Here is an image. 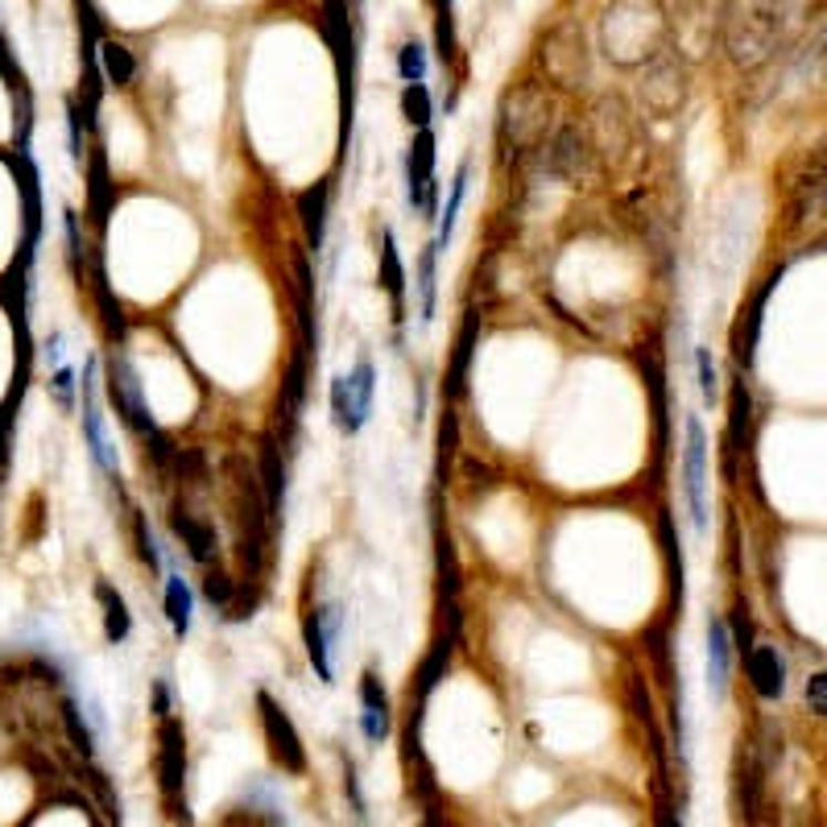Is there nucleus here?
<instances>
[{"mask_svg": "<svg viewBox=\"0 0 827 827\" xmlns=\"http://www.w3.org/2000/svg\"><path fill=\"white\" fill-rule=\"evenodd\" d=\"M798 13L803 0H736L724 25V46L741 66L765 63L795 30Z\"/></svg>", "mask_w": 827, "mask_h": 827, "instance_id": "1", "label": "nucleus"}, {"mask_svg": "<svg viewBox=\"0 0 827 827\" xmlns=\"http://www.w3.org/2000/svg\"><path fill=\"white\" fill-rule=\"evenodd\" d=\"M662 33H666V21L654 0H617L604 13L600 42L617 66H638L662 46Z\"/></svg>", "mask_w": 827, "mask_h": 827, "instance_id": "2", "label": "nucleus"}, {"mask_svg": "<svg viewBox=\"0 0 827 827\" xmlns=\"http://www.w3.org/2000/svg\"><path fill=\"white\" fill-rule=\"evenodd\" d=\"M683 497L691 509V526L703 534L707 530V435L695 414L688 418V447H683Z\"/></svg>", "mask_w": 827, "mask_h": 827, "instance_id": "3", "label": "nucleus"}, {"mask_svg": "<svg viewBox=\"0 0 827 827\" xmlns=\"http://www.w3.org/2000/svg\"><path fill=\"white\" fill-rule=\"evenodd\" d=\"M435 133L431 128H418V137L410 145L406 157V195L414 211H426L435 216Z\"/></svg>", "mask_w": 827, "mask_h": 827, "instance_id": "4", "label": "nucleus"}, {"mask_svg": "<svg viewBox=\"0 0 827 827\" xmlns=\"http://www.w3.org/2000/svg\"><path fill=\"white\" fill-rule=\"evenodd\" d=\"M257 703H261V724H266V741H269L273 762H278L281 769H290V774H302V769H307V753H302V741H298L294 724L286 716V707H278L266 691L257 695Z\"/></svg>", "mask_w": 827, "mask_h": 827, "instance_id": "5", "label": "nucleus"}, {"mask_svg": "<svg viewBox=\"0 0 827 827\" xmlns=\"http://www.w3.org/2000/svg\"><path fill=\"white\" fill-rule=\"evenodd\" d=\"M108 393H112V406L121 410L141 435H157L154 418H149V406H145V393H141V376L137 369L128 364L125 356L112 360V381H108Z\"/></svg>", "mask_w": 827, "mask_h": 827, "instance_id": "6", "label": "nucleus"}, {"mask_svg": "<svg viewBox=\"0 0 827 827\" xmlns=\"http://www.w3.org/2000/svg\"><path fill=\"white\" fill-rule=\"evenodd\" d=\"M100 360H87L83 369V435H87V447H92V459L104 472H116V452H112L108 435H104V414H100Z\"/></svg>", "mask_w": 827, "mask_h": 827, "instance_id": "7", "label": "nucleus"}, {"mask_svg": "<svg viewBox=\"0 0 827 827\" xmlns=\"http://www.w3.org/2000/svg\"><path fill=\"white\" fill-rule=\"evenodd\" d=\"M157 774H162L166 798L183 795V782H187V736H183V724L170 716L162 720V757H157Z\"/></svg>", "mask_w": 827, "mask_h": 827, "instance_id": "8", "label": "nucleus"}, {"mask_svg": "<svg viewBox=\"0 0 827 827\" xmlns=\"http://www.w3.org/2000/svg\"><path fill=\"white\" fill-rule=\"evenodd\" d=\"M745 666H750V679H753V691L762 700H778L786 691V662L774 645H753L745 654Z\"/></svg>", "mask_w": 827, "mask_h": 827, "instance_id": "9", "label": "nucleus"}, {"mask_svg": "<svg viewBox=\"0 0 827 827\" xmlns=\"http://www.w3.org/2000/svg\"><path fill=\"white\" fill-rule=\"evenodd\" d=\"M728 624L712 617L707 621V688L716 700H724V688H728Z\"/></svg>", "mask_w": 827, "mask_h": 827, "instance_id": "10", "label": "nucleus"}, {"mask_svg": "<svg viewBox=\"0 0 827 827\" xmlns=\"http://www.w3.org/2000/svg\"><path fill=\"white\" fill-rule=\"evenodd\" d=\"M166 621L178 638H187L190 621H195V596H190L187 579L178 571H166Z\"/></svg>", "mask_w": 827, "mask_h": 827, "instance_id": "11", "label": "nucleus"}, {"mask_svg": "<svg viewBox=\"0 0 827 827\" xmlns=\"http://www.w3.org/2000/svg\"><path fill=\"white\" fill-rule=\"evenodd\" d=\"M348 385H352V431H360L369 422V414H373V390H376L373 360H360L356 373L348 376Z\"/></svg>", "mask_w": 827, "mask_h": 827, "instance_id": "12", "label": "nucleus"}, {"mask_svg": "<svg viewBox=\"0 0 827 827\" xmlns=\"http://www.w3.org/2000/svg\"><path fill=\"white\" fill-rule=\"evenodd\" d=\"M302 228H307V245L314 252L323 249V232H328V183L302 195Z\"/></svg>", "mask_w": 827, "mask_h": 827, "instance_id": "13", "label": "nucleus"}, {"mask_svg": "<svg viewBox=\"0 0 827 827\" xmlns=\"http://www.w3.org/2000/svg\"><path fill=\"white\" fill-rule=\"evenodd\" d=\"M95 596H100V604H104V633H108V641H125L128 629H133L125 596L116 592L112 583H95Z\"/></svg>", "mask_w": 827, "mask_h": 827, "instance_id": "14", "label": "nucleus"}, {"mask_svg": "<svg viewBox=\"0 0 827 827\" xmlns=\"http://www.w3.org/2000/svg\"><path fill=\"white\" fill-rule=\"evenodd\" d=\"M468 174H472V166L464 162V166H459V174H455V183H452V199H447V207H443V219H438L435 252H443L447 245H452L455 219H459V207H464V195H468Z\"/></svg>", "mask_w": 827, "mask_h": 827, "instance_id": "15", "label": "nucleus"}, {"mask_svg": "<svg viewBox=\"0 0 827 827\" xmlns=\"http://www.w3.org/2000/svg\"><path fill=\"white\" fill-rule=\"evenodd\" d=\"M381 286H385L393 302L402 307V294H406V273H402V257H397L393 232L381 236Z\"/></svg>", "mask_w": 827, "mask_h": 827, "instance_id": "16", "label": "nucleus"}, {"mask_svg": "<svg viewBox=\"0 0 827 827\" xmlns=\"http://www.w3.org/2000/svg\"><path fill=\"white\" fill-rule=\"evenodd\" d=\"M307 654H311V666L319 671V679L331 683L335 679V671H331V641L323 633V624H319V612L307 617Z\"/></svg>", "mask_w": 827, "mask_h": 827, "instance_id": "17", "label": "nucleus"}, {"mask_svg": "<svg viewBox=\"0 0 827 827\" xmlns=\"http://www.w3.org/2000/svg\"><path fill=\"white\" fill-rule=\"evenodd\" d=\"M174 530H178V538L187 542L190 559L204 562L207 555H211V547H216V534H211V526H204V521H195V517H174Z\"/></svg>", "mask_w": 827, "mask_h": 827, "instance_id": "18", "label": "nucleus"}, {"mask_svg": "<svg viewBox=\"0 0 827 827\" xmlns=\"http://www.w3.org/2000/svg\"><path fill=\"white\" fill-rule=\"evenodd\" d=\"M100 63H104V75H108L116 87L133 83V75H137V63H133V54H128L125 46H116V42H104V46H100Z\"/></svg>", "mask_w": 827, "mask_h": 827, "instance_id": "19", "label": "nucleus"}, {"mask_svg": "<svg viewBox=\"0 0 827 827\" xmlns=\"http://www.w3.org/2000/svg\"><path fill=\"white\" fill-rule=\"evenodd\" d=\"M402 112H406V121L414 128H431V92H426V83H406V92H402Z\"/></svg>", "mask_w": 827, "mask_h": 827, "instance_id": "20", "label": "nucleus"}, {"mask_svg": "<svg viewBox=\"0 0 827 827\" xmlns=\"http://www.w3.org/2000/svg\"><path fill=\"white\" fill-rule=\"evenodd\" d=\"M435 245L422 252L418 261V298H422V323H431L435 319Z\"/></svg>", "mask_w": 827, "mask_h": 827, "instance_id": "21", "label": "nucleus"}, {"mask_svg": "<svg viewBox=\"0 0 827 827\" xmlns=\"http://www.w3.org/2000/svg\"><path fill=\"white\" fill-rule=\"evenodd\" d=\"M331 414H335V426H340L344 435H356V431H352V385H348V376H335V381H331Z\"/></svg>", "mask_w": 827, "mask_h": 827, "instance_id": "22", "label": "nucleus"}, {"mask_svg": "<svg viewBox=\"0 0 827 827\" xmlns=\"http://www.w3.org/2000/svg\"><path fill=\"white\" fill-rule=\"evenodd\" d=\"M435 13H438V59L452 63L455 59V13H452V0H435Z\"/></svg>", "mask_w": 827, "mask_h": 827, "instance_id": "23", "label": "nucleus"}, {"mask_svg": "<svg viewBox=\"0 0 827 827\" xmlns=\"http://www.w3.org/2000/svg\"><path fill=\"white\" fill-rule=\"evenodd\" d=\"M108 204H112V187H108V174H104V157L92 162V211L100 224H108Z\"/></svg>", "mask_w": 827, "mask_h": 827, "instance_id": "24", "label": "nucleus"}, {"mask_svg": "<svg viewBox=\"0 0 827 827\" xmlns=\"http://www.w3.org/2000/svg\"><path fill=\"white\" fill-rule=\"evenodd\" d=\"M397 71H402L406 83H422L426 79V50L418 42H406V46L397 50Z\"/></svg>", "mask_w": 827, "mask_h": 827, "instance_id": "25", "label": "nucleus"}, {"mask_svg": "<svg viewBox=\"0 0 827 827\" xmlns=\"http://www.w3.org/2000/svg\"><path fill=\"white\" fill-rule=\"evenodd\" d=\"M50 393L63 410H75V369L71 364H59L54 376H50Z\"/></svg>", "mask_w": 827, "mask_h": 827, "instance_id": "26", "label": "nucleus"}, {"mask_svg": "<svg viewBox=\"0 0 827 827\" xmlns=\"http://www.w3.org/2000/svg\"><path fill=\"white\" fill-rule=\"evenodd\" d=\"M360 728H364V736H369L373 745H381V741L390 736V707H364Z\"/></svg>", "mask_w": 827, "mask_h": 827, "instance_id": "27", "label": "nucleus"}, {"mask_svg": "<svg viewBox=\"0 0 827 827\" xmlns=\"http://www.w3.org/2000/svg\"><path fill=\"white\" fill-rule=\"evenodd\" d=\"M261 464H266V484H269V505L278 509L281 500V488H286V476H281V464H278V452L266 443V452H261Z\"/></svg>", "mask_w": 827, "mask_h": 827, "instance_id": "28", "label": "nucleus"}, {"mask_svg": "<svg viewBox=\"0 0 827 827\" xmlns=\"http://www.w3.org/2000/svg\"><path fill=\"white\" fill-rule=\"evenodd\" d=\"M204 596H207V604L228 609V600H232V579L224 576V571H211V576L204 579Z\"/></svg>", "mask_w": 827, "mask_h": 827, "instance_id": "29", "label": "nucleus"}, {"mask_svg": "<svg viewBox=\"0 0 827 827\" xmlns=\"http://www.w3.org/2000/svg\"><path fill=\"white\" fill-rule=\"evenodd\" d=\"M360 703H364V707H390V700H385V688H381V679H376L373 671L360 674Z\"/></svg>", "mask_w": 827, "mask_h": 827, "instance_id": "30", "label": "nucleus"}, {"mask_svg": "<svg viewBox=\"0 0 827 827\" xmlns=\"http://www.w3.org/2000/svg\"><path fill=\"white\" fill-rule=\"evenodd\" d=\"M137 538H141V559H145V567H149V571H162V555H157L154 530H149L145 517H137Z\"/></svg>", "mask_w": 827, "mask_h": 827, "instance_id": "31", "label": "nucleus"}, {"mask_svg": "<svg viewBox=\"0 0 827 827\" xmlns=\"http://www.w3.org/2000/svg\"><path fill=\"white\" fill-rule=\"evenodd\" d=\"M695 364H700V390H703V402H712V397H716V360H712V352H707V348H700V356H695Z\"/></svg>", "mask_w": 827, "mask_h": 827, "instance_id": "32", "label": "nucleus"}, {"mask_svg": "<svg viewBox=\"0 0 827 827\" xmlns=\"http://www.w3.org/2000/svg\"><path fill=\"white\" fill-rule=\"evenodd\" d=\"M807 703H812L819 716H827V671H819L812 683H807Z\"/></svg>", "mask_w": 827, "mask_h": 827, "instance_id": "33", "label": "nucleus"}, {"mask_svg": "<svg viewBox=\"0 0 827 827\" xmlns=\"http://www.w3.org/2000/svg\"><path fill=\"white\" fill-rule=\"evenodd\" d=\"M66 141H71V162H83V141H79V112L66 104Z\"/></svg>", "mask_w": 827, "mask_h": 827, "instance_id": "34", "label": "nucleus"}, {"mask_svg": "<svg viewBox=\"0 0 827 827\" xmlns=\"http://www.w3.org/2000/svg\"><path fill=\"white\" fill-rule=\"evenodd\" d=\"M66 245H71V266L79 269V224L71 211H66Z\"/></svg>", "mask_w": 827, "mask_h": 827, "instance_id": "35", "label": "nucleus"}, {"mask_svg": "<svg viewBox=\"0 0 827 827\" xmlns=\"http://www.w3.org/2000/svg\"><path fill=\"white\" fill-rule=\"evenodd\" d=\"M66 352H63V335H50V340H46V364H54V369H59V364H66Z\"/></svg>", "mask_w": 827, "mask_h": 827, "instance_id": "36", "label": "nucleus"}, {"mask_svg": "<svg viewBox=\"0 0 827 827\" xmlns=\"http://www.w3.org/2000/svg\"><path fill=\"white\" fill-rule=\"evenodd\" d=\"M157 716H170V691H166V683H157Z\"/></svg>", "mask_w": 827, "mask_h": 827, "instance_id": "37", "label": "nucleus"}]
</instances>
